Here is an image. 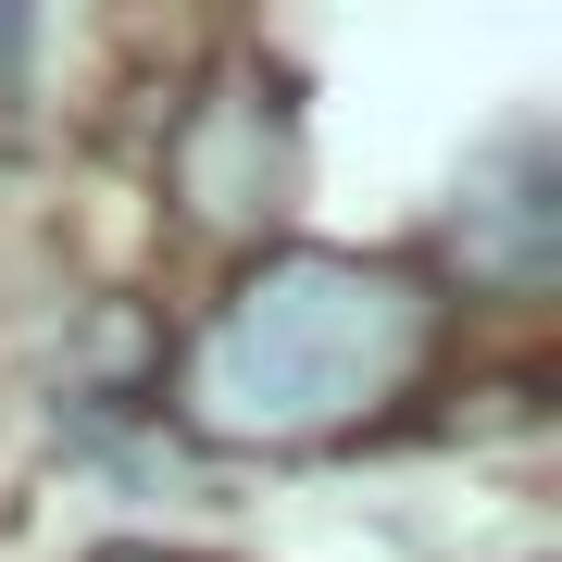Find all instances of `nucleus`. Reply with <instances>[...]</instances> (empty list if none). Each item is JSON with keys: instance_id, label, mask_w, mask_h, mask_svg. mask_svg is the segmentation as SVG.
I'll return each instance as SVG.
<instances>
[{"instance_id": "f257e3e1", "label": "nucleus", "mask_w": 562, "mask_h": 562, "mask_svg": "<svg viewBox=\"0 0 562 562\" xmlns=\"http://www.w3.org/2000/svg\"><path fill=\"white\" fill-rule=\"evenodd\" d=\"M438 350V301L401 262L362 250H276L225 288V313L188 350V413L213 438H325L387 413Z\"/></svg>"}, {"instance_id": "f03ea898", "label": "nucleus", "mask_w": 562, "mask_h": 562, "mask_svg": "<svg viewBox=\"0 0 562 562\" xmlns=\"http://www.w3.org/2000/svg\"><path fill=\"white\" fill-rule=\"evenodd\" d=\"M276 188H288V125L250 88H213L176 125V201L201 225H250V213H276Z\"/></svg>"}, {"instance_id": "7ed1b4c3", "label": "nucleus", "mask_w": 562, "mask_h": 562, "mask_svg": "<svg viewBox=\"0 0 562 562\" xmlns=\"http://www.w3.org/2000/svg\"><path fill=\"white\" fill-rule=\"evenodd\" d=\"M562 250V201H550V150L538 138H501L475 162V188H462V262L501 288H538Z\"/></svg>"}, {"instance_id": "20e7f679", "label": "nucleus", "mask_w": 562, "mask_h": 562, "mask_svg": "<svg viewBox=\"0 0 562 562\" xmlns=\"http://www.w3.org/2000/svg\"><path fill=\"white\" fill-rule=\"evenodd\" d=\"M13 50H25V25H13V13H0V76H13Z\"/></svg>"}]
</instances>
